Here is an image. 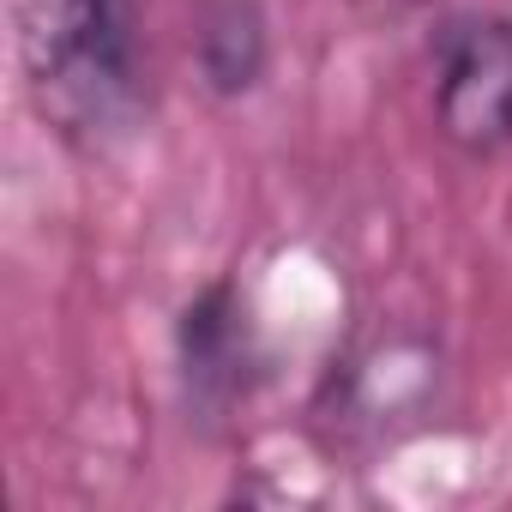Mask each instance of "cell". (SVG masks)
Segmentation results:
<instances>
[{
  "instance_id": "6da1fadb",
  "label": "cell",
  "mask_w": 512,
  "mask_h": 512,
  "mask_svg": "<svg viewBox=\"0 0 512 512\" xmlns=\"http://www.w3.org/2000/svg\"><path fill=\"white\" fill-rule=\"evenodd\" d=\"M19 67L37 115L79 151H115L145 127L133 0H19Z\"/></svg>"
},
{
  "instance_id": "7a4b0ae2",
  "label": "cell",
  "mask_w": 512,
  "mask_h": 512,
  "mask_svg": "<svg viewBox=\"0 0 512 512\" xmlns=\"http://www.w3.org/2000/svg\"><path fill=\"white\" fill-rule=\"evenodd\" d=\"M446 392V356L416 326H380L356 338L344 356H332L320 392H314V434L332 452H380L440 410Z\"/></svg>"
},
{
  "instance_id": "3957f363",
  "label": "cell",
  "mask_w": 512,
  "mask_h": 512,
  "mask_svg": "<svg viewBox=\"0 0 512 512\" xmlns=\"http://www.w3.org/2000/svg\"><path fill=\"white\" fill-rule=\"evenodd\" d=\"M175 380H181V404L187 422L199 434H223L266 380V350H260V326L241 296L235 278L205 284L181 320H175Z\"/></svg>"
},
{
  "instance_id": "277c9868",
  "label": "cell",
  "mask_w": 512,
  "mask_h": 512,
  "mask_svg": "<svg viewBox=\"0 0 512 512\" xmlns=\"http://www.w3.org/2000/svg\"><path fill=\"white\" fill-rule=\"evenodd\" d=\"M434 133L464 157L512 151V19H452L434 37Z\"/></svg>"
},
{
  "instance_id": "5b68a950",
  "label": "cell",
  "mask_w": 512,
  "mask_h": 512,
  "mask_svg": "<svg viewBox=\"0 0 512 512\" xmlns=\"http://www.w3.org/2000/svg\"><path fill=\"white\" fill-rule=\"evenodd\" d=\"M272 67V25L260 0H199L193 13V73L217 103L260 91Z\"/></svg>"
}]
</instances>
